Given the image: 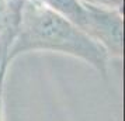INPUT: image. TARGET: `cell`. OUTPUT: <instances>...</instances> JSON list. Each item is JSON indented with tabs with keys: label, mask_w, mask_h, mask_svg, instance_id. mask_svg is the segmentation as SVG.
I'll return each instance as SVG.
<instances>
[{
	"label": "cell",
	"mask_w": 125,
	"mask_h": 121,
	"mask_svg": "<svg viewBox=\"0 0 125 121\" xmlns=\"http://www.w3.org/2000/svg\"><path fill=\"white\" fill-rule=\"evenodd\" d=\"M14 6L9 62L27 52H56L82 59L103 76L107 75L110 56L105 49L76 24L37 0H14Z\"/></svg>",
	"instance_id": "cell-1"
},
{
	"label": "cell",
	"mask_w": 125,
	"mask_h": 121,
	"mask_svg": "<svg viewBox=\"0 0 125 121\" xmlns=\"http://www.w3.org/2000/svg\"><path fill=\"white\" fill-rule=\"evenodd\" d=\"M79 28L101 45L110 58L122 56L124 17L122 10L94 6L84 1V13Z\"/></svg>",
	"instance_id": "cell-2"
},
{
	"label": "cell",
	"mask_w": 125,
	"mask_h": 121,
	"mask_svg": "<svg viewBox=\"0 0 125 121\" xmlns=\"http://www.w3.org/2000/svg\"><path fill=\"white\" fill-rule=\"evenodd\" d=\"M13 30H14V24L7 30L3 38L0 40V87H4V79H6V73L9 69V65H10V62L7 61V51L11 42Z\"/></svg>",
	"instance_id": "cell-3"
},
{
	"label": "cell",
	"mask_w": 125,
	"mask_h": 121,
	"mask_svg": "<svg viewBox=\"0 0 125 121\" xmlns=\"http://www.w3.org/2000/svg\"><path fill=\"white\" fill-rule=\"evenodd\" d=\"M82 1H86V3H90V4L100 6V7L122 10V1H124V0H82Z\"/></svg>",
	"instance_id": "cell-4"
},
{
	"label": "cell",
	"mask_w": 125,
	"mask_h": 121,
	"mask_svg": "<svg viewBox=\"0 0 125 121\" xmlns=\"http://www.w3.org/2000/svg\"><path fill=\"white\" fill-rule=\"evenodd\" d=\"M3 89L0 87V121H3Z\"/></svg>",
	"instance_id": "cell-5"
}]
</instances>
